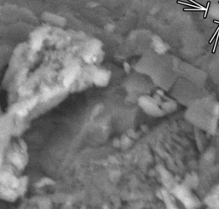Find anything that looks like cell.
<instances>
[{"label": "cell", "mask_w": 219, "mask_h": 209, "mask_svg": "<svg viewBox=\"0 0 219 209\" xmlns=\"http://www.w3.org/2000/svg\"><path fill=\"white\" fill-rule=\"evenodd\" d=\"M209 4H210V3H208V4H207V5H208V6H207V9H208V8H209ZM206 13H207V9H206V11H205V17H206Z\"/></svg>", "instance_id": "cell-1"}]
</instances>
